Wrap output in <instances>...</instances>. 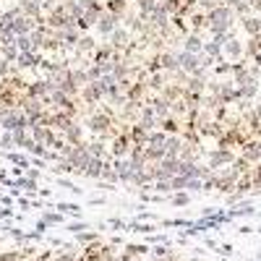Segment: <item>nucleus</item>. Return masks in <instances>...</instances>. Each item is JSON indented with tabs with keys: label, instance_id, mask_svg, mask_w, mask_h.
Returning a JSON list of instances; mask_svg holds the SVG:
<instances>
[{
	"label": "nucleus",
	"instance_id": "f257e3e1",
	"mask_svg": "<svg viewBox=\"0 0 261 261\" xmlns=\"http://www.w3.org/2000/svg\"><path fill=\"white\" fill-rule=\"evenodd\" d=\"M118 27H120V18H118L115 13H110L107 8H102V13H99V16H97V21H94L97 34H99L102 39H110V34H113Z\"/></svg>",
	"mask_w": 261,
	"mask_h": 261
}]
</instances>
